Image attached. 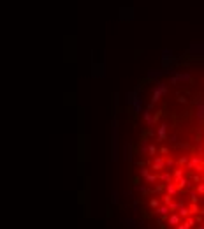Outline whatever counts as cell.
Returning a JSON list of instances; mask_svg holds the SVG:
<instances>
[{"label": "cell", "mask_w": 204, "mask_h": 229, "mask_svg": "<svg viewBox=\"0 0 204 229\" xmlns=\"http://www.w3.org/2000/svg\"><path fill=\"white\" fill-rule=\"evenodd\" d=\"M134 127L130 197L137 229H204V60L155 78Z\"/></svg>", "instance_id": "1"}]
</instances>
